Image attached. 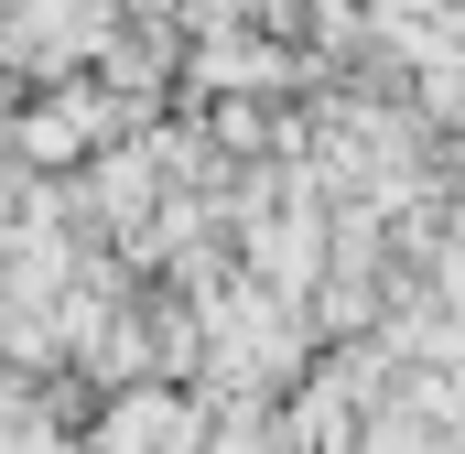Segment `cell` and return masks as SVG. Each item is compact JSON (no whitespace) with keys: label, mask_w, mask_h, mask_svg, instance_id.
<instances>
[{"label":"cell","mask_w":465,"mask_h":454,"mask_svg":"<svg viewBox=\"0 0 465 454\" xmlns=\"http://www.w3.org/2000/svg\"><path fill=\"white\" fill-rule=\"evenodd\" d=\"M238 271H249L271 303H303V314H314V292H325V271H336V206L303 195V206H282L271 227H249V238H238Z\"/></svg>","instance_id":"cell-1"}]
</instances>
